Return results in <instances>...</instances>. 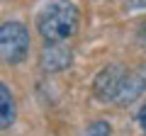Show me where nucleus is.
<instances>
[{
    "label": "nucleus",
    "instance_id": "obj_1",
    "mask_svg": "<svg viewBox=\"0 0 146 136\" xmlns=\"http://www.w3.org/2000/svg\"><path fill=\"white\" fill-rule=\"evenodd\" d=\"M80 12L71 0H51L36 15V32L44 42H68L78 32Z\"/></svg>",
    "mask_w": 146,
    "mask_h": 136
},
{
    "label": "nucleus",
    "instance_id": "obj_2",
    "mask_svg": "<svg viewBox=\"0 0 146 136\" xmlns=\"http://www.w3.org/2000/svg\"><path fill=\"white\" fill-rule=\"evenodd\" d=\"M0 51H3V61L15 66L27 58L29 51V32L22 22H5L0 29Z\"/></svg>",
    "mask_w": 146,
    "mask_h": 136
},
{
    "label": "nucleus",
    "instance_id": "obj_3",
    "mask_svg": "<svg viewBox=\"0 0 146 136\" xmlns=\"http://www.w3.org/2000/svg\"><path fill=\"white\" fill-rule=\"evenodd\" d=\"M127 75H129V71H127L124 66H119V63L105 66L102 71L95 75V80H93V95L100 100V102L115 105L117 95L122 92V85H124Z\"/></svg>",
    "mask_w": 146,
    "mask_h": 136
},
{
    "label": "nucleus",
    "instance_id": "obj_4",
    "mask_svg": "<svg viewBox=\"0 0 146 136\" xmlns=\"http://www.w3.org/2000/svg\"><path fill=\"white\" fill-rule=\"evenodd\" d=\"M73 51L66 42H44V49L39 51V68L44 73H61L71 66Z\"/></svg>",
    "mask_w": 146,
    "mask_h": 136
},
{
    "label": "nucleus",
    "instance_id": "obj_5",
    "mask_svg": "<svg viewBox=\"0 0 146 136\" xmlns=\"http://www.w3.org/2000/svg\"><path fill=\"white\" fill-rule=\"evenodd\" d=\"M144 90H146V66H141V68H136V71H129L124 85H122V92L117 95V100H115V105L117 107L131 105V102H136V100L141 97Z\"/></svg>",
    "mask_w": 146,
    "mask_h": 136
},
{
    "label": "nucleus",
    "instance_id": "obj_6",
    "mask_svg": "<svg viewBox=\"0 0 146 136\" xmlns=\"http://www.w3.org/2000/svg\"><path fill=\"white\" fill-rule=\"evenodd\" d=\"M15 114H17L15 97H12L7 83H0V124H3V129H10L15 124Z\"/></svg>",
    "mask_w": 146,
    "mask_h": 136
},
{
    "label": "nucleus",
    "instance_id": "obj_7",
    "mask_svg": "<svg viewBox=\"0 0 146 136\" xmlns=\"http://www.w3.org/2000/svg\"><path fill=\"white\" fill-rule=\"evenodd\" d=\"M110 134H112V126H110V121L98 119V121H93V124L85 126V131H83L80 136H110Z\"/></svg>",
    "mask_w": 146,
    "mask_h": 136
},
{
    "label": "nucleus",
    "instance_id": "obj_8",
    "mask_svg": "<svg viewBox=\"0 0 146 136\" xmlns=\"http://www.w3.org/2000/svg\"><path fill=\"white\" fill-rule=\"evenodd\" d=\"M127 7H129V10H144L146 0H127Z\"/></svg>",
    "mask_w": 146,
    "mask_h": 136
},
{
    "label": "nucleus",
    "instance_id": "obj_9",
    "mask_svg": "<svg viewBox=\"0 0 146 136\" xmlns=\"http://www.w3.org/2000/svg\"><path fill=\"white\" fill-rule=\"evenodd\" d=\"M136 119H139V126H141V129L146 131V105H144V107L139 110V117H136Z\"/></svg>",
    "mask_w": 146,
    "mask_h": 136
},
{
    "label": "nucleus",
    "instance_id": "obj_10",
    "mask_svg": "<svg viewBox=\"0 0 146 136\" xmlns=\"http://www.w3.org/2000/svg\"><path fill=\"white\" fill-rule=\"evenodd\" d=\"M144 29H146V24H144ZM141 39H146V32H141Z\"/></svg>",
    "mask_w": 146,
    "mask_h": 136
}]
</instances>
